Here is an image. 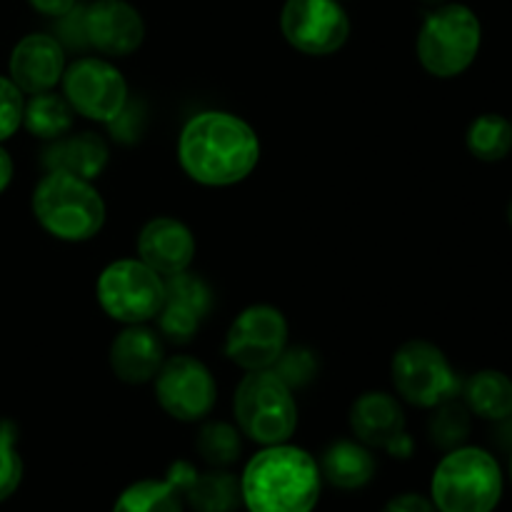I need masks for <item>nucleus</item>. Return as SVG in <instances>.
Here are the masks:
<instances>
[{
  "label": "nucleus",
  "instance_id": "obj_1",
  "mask_svg": "<svg viewBox=\"0 0 512 512\" xmlns=\"http://www.w3.org/2000/svg\"><path fill=\"white\" fill-rule=\"evenodd\" d=\"M178 160L183 173L195 183L228 188L248 178L258 165V133L240 115L203 110L180 130Z\"/></svg>",
  "mask_w": 512,
  "mask_h": 512
},
{
  "label": "nucleus",
  "instance_id": "obj_2",
  "mask_svg": "<svg viewBox=\"0 0 512 512\" xmlns=\"http://www.w3.org/2000/svg\"><path fill=\"white\" fill-rule=\"evenodd\" d=\"M323 490L320 465L295 445H265L240 475V500L248 512H313Z\"/></svg>",
  "mask_w": 512,
  "mask_h": 512
},
{
  "label": "nucleus",
  "instance_id": "obj_3",
  "mask_svg": "<svg viewBox=\"0 0 512 512\" xmlns=\"http://www.w3.org/2000/svg\"><path fill=\"white\" fill-rule=\"evenodd\" d=\"M33 215L40 228L65 243L93 240L105 225L103 195L93 180L48 170L33 190Z\"/></svg>",
  "mask_w": 512,
  "mask_h": 512
},
{
  "label": "nucleus",
  "instance_id": "obj_4",
  "mask_svg": "<svg viewBox=\"0 0 512 512\" xmlns=\"http://www.w3.org/2000/svg\"><path fill=\"white\" fill-rule=\"evenodd\" d=\"M503 498V470L495 455L475 445L445 453L430 480L438 512H493Z\"/></svg>",
  "mask_w": 512,
  "mask_h": 512
},
{
  "label": "nucleus",
  "instance_id": "obj_5",
  "mask_svg": "<svg viewBox=\"0 0 512 512\" xmlns=\"http://www.w3.org/2000/svg\"><path fill=\"white\" fill-rule=\"evenodd\" d=\"M483 43V25L473 8L448 3L428 13L418 30V60L435 78H458L475 63Z\"/></svg>",
  "mask_w": 512,
  "mask_h": 512
},
{
  "label": "nucleus",
  "instance_id": "obj_6",
  "mask_svg": "<svg viewBox=\"0 0 512 512\" xmlns=\"http://www.w3.org/2000/svg\"><path fill=\"white\" fill-rule=\"evenodd\" d=\"M238 430L258 445L288 443L298 428L293 390L273 370H250L233 395Z\"/></svg>",
  "mask_w": 512,
  "mask_h": 512
},
{
  "label": "nucleus",
  "instance_id": "obj_7",
  "mask_svg": "<svg viewBox=\"0 0 512 512\" xmlns=\"http://www.w3.org/2000/svg\"><path fill=\"white\" fill-rule=\"evenodd\" d=\"M95 298L103 313L118 323H150L163 308L165 278L140 258L113 260L100 270Z\"/></svg>",
  "mask_w": 512,
  "mask_h": 512
},
{
  "label": "nucleus",
  "instance_id": "obj_8",
  "mask_svg": "<svg viewBox=\"0 0 512 512\" xmlns=\"http://www.w3.org/2000/svg\"><path fill=\"white\" fill-rule=\"evenodd\" d=\"M395 393L415 408H438L455 398L460 380L448 355L430 340H408L400 345L390 363Z\"/></svg>",
  "mask_w": 512,
  "mask_h": 512
},
{
  "label": "nucleus",
  "instance_id": "obj_9",
  "mask_svg": "<svg viewBox=\"0 0 512 512\" xmlns=\"http://www.w3.org/2000/svg\"><path fill=\"white\" fill-rule=\"evenodd\" d=\"M155 400L170 418L180 423L205 420L218 400V385L208 365L193 355L165 358L155 375Z\"/></svg>",
  "mask_w": 512,
  "mask_h": 512
},
{
  "label": "nucleus",
  "instance_id": "obj_10",
  "mask_svg": "<svg viewBox=\"0 0 512 512\" xmlns=\"http://www.w3.org/2000/svg\"><path fill=\"white\" fill-rule=\"evenodd\" d=\"M63 95L83 118L108 125L128 103L123 73L105 58H78L63 73Z\"/></svg>",
  "mask_w": 512,
  "mask_h": 512
},
{
  "label": "nucleus",
  "instance_id": "obj_11",
  "mask_svg": "<svg viewBox=\"0 0 512 512\" xmlns=\"http://www.w3.org/2000/svg\"><path fill=\"white\" fill-rule=\"evenodd\" d=\"M288 348V320L275 305H248L230 323L225 335V355L230 363L250 370H268Z\"/></svg>",
  "mask_w": 512,
  "mask_h": 512
},
{
  "label": "nucleus",
  "instance_id": "obj_12",
  "mask_svg": "<svg viewBox=\"0 0 512 512\" xmlns=\"http://www.w3.org/2000/svg\"><path fill=\"white\" fill-rule=\"evenodd\" d=\"M280 30L305 55H333L348 43L350 18L338 0H285Z\"/></svg>",
  "mask_w": 512,
  "mask_h": 512
},
{
  "label": "nucleus",
  "instance_id": "obj_13",
  "mask_svg": "<svg viewBox=\"0 0 512 512\" xmlns=\"http://www.w3.org/2000/svg\"><path fill=\"white\" fill-rule=\"evenodd\" d=\"M213 308V290L200 275L183 270L165 278V300L158 313L160 338L185 345L198 335Z\"/></svg>",
  "mask_w": 512,
  "mask_h": 512
},
{
  "label": "nucleus",
  "instance_id": "obj_14",
  "mask_svg": "<svg viewBox=\"0 0 512 512\" xmlns=\"http://www.w3.org/2000/svg\"><path fill=\"white\" fill-rule=\"evenodd\" d=\"M350 430L355 440L368 445L370 450L380 448L388 453L408 458L413 443L405 433V410L395 395L383 390H368L360 395L350 408Z\"/></svg>",
  "mask_w": 512,
  "mask_h": 512
},
{
  "label": "nucleus",
  "instance_id": "obj_15",
  "mask_svg": "<svg viewBox=\"0 0 512 512\" xmlns=\"http://www.w3.org/2000/svg\"><path fill=\"white\" fill-rule=\"evenodd\" d=\"M83 18L88 48H95L98 53L125 58L143 45V15L128 0H93L85 5Z\"/></svg>",
  "mask_w": 512,
  "mask_h": 512
},
{
  "label": "nucleus",
  "instance_id": "obj_16",
  "mask_svg": "<svg viewBox=\"0 0 512 512\" xmlns=\"http://www.w3.org/2000/svg\"><path fill=\"white\" fill-rule=\"evenodd\" d=\"M65 48L50 33H30L15 43L8 60V78L25 95L53 90L65 73Z\"/></svg>",
  "mask_w": 512,
  "mask_h": 512
},
{
  "label": "nucleus",
  "instance_id": "obj_17",
  "mask_svg": "<svg viewBox=\"0 0 512 512\" xmlns=\"http://www.w3.org/2000/svg\"><path fill=\"white\" fill-rule=\"evenodd\" d=\"M138 258L163 278L190 270L195 260L193 230L170 215L148 220L138 233Z\"/></svg>",
  "mask_w": 512,
  "mask_h": 512
},
{
  "label": "nucleus",
  "instance_id": "obj_18",
  "mask_svg": "<svg viewBox=\"0 0 512 512\" xmlns=\"http://www.w3.org/2000/svg\"><path fill=\"white\" fill-rule=\"evenodd\" d=\"M165 478L178 485L185 505L195 512H235L243 505L240 478L228 473V468H210L200 473L188 460H178L170 465Z\"/></svg>",
  "mask_w": 512,
  "mask_h": 512
},
{
  "label": "nucleus",
  "instance_id": "obj_19",
  "mask_svg": "<svg viewBox=\"0 0 512 512\" xmlns=\"http://www.w3.org/2000/svg\"><path fill=\"white\" fill-rule=\"evenodd\" d=\"M165 363V343L148 323L125 325L110 345V368L128 385H143L158 375Z\"/></svg>",
  "mask_w": 512,
  "mask_h": 512
},
{
  "label": "nucleus",
  "instance_id": "obj_20",
  "mask_svg": "<svg viewBox=\"0 0 512 512\" xmlns=\"http://www.w3.org/2000/svg\"><path fill=\"white\" fill-rule=\"evenodd\" d=\"M110 160V148L98 133H68L58 140H50L43 150L45 170L78 175V178L95 180L105 170Z\"/></svg>",
  "mask_w": 512,
  "mask_h": 512
},
{
  "label": "nucleus",
  "instance_id": "obj_21",
  "mask_svg": "<svg viewBox=\"0 0 512 512\" xmlns=\"http://www.w3.org/2000/svg\"><path fill=\"white\" fill-rule=\"evenodd\" d=\"M320 475L338 490H360L375 478L373 453L360 440H335L320 458Z\"/></svg>",
  "mask_w": 512,
  "mask_h": 512
},
{
  "label": "nucleus",
  "instance_id": "obj_22",
  "mask_svg": "<svg viewBox=\"0 0 512 512\" xmlns=\"http://www.w3.org/2000/svg\"><path fill=\"white\" fill-rule=\"evenodd\" d=\"M465 405L483 420L512 418V378L500 370H478L463 385Z\"/></svg>",
  "mask_w": 512,
  "mask_h": 512
},
{
  "label": "nucleus",
  "instance_id": "obj_23",
  "mask_svg": "<svg viewBox=\"0 0 512 512\" xmlns=\"http://www.w3.org/2000/svg\"><path fill=\"white\" fill-rule=\"evenodd\" d=\"M75 110L65 100V95L45 90V93H35L25 100L23 110V128L28 130L33 138L40 140H58L73 130Z\"/></svg>",
  "mask_w": 512,
  "mask_h": 512
},
{
  "label": "nucleus",
  "instance_id": "obj_24",
  "mask_svg": "<svg viewBox=\"0 0 512 512\" xmlns=\"http://www.w3.org/2000/svg\"><path fill=\"white\" fill-rule=\"evenodd\" d=\"M465 145L470 155L483 163H500L512 150V120L500 113H483L468 125Z\"/></svg>",
  "mask_w": 512,
  "mask_h": 512
},
{
  "label": "nucleus",
  "instance_id": "obj_25",
  "mask_svg": "<svg viewBox=\"0 0 512 512\" xmlns=\"http://www.w3.org/2000/svg\"><path fill=\"white\" fill-rule=\"evenodd\" d=\"M183 493L173 480H138L115 500L113 512H183Z\"/></svg>",
  "mask_w": 512,
  "mask_h": 512
},
{
  "label": "nucleus",
  "instance_id": "obj_26",
  "mask_svg": "<svg viewBox=\"0 0 512 512\" xmlns=\"http://www.w3.org/2000/svg\"><path fill=\"white\" fill-rule=\"evenodd\" d=\"M195 450L210 468H230L243 453V433L235 425L213 420L198 430Z\"/></svg>",
  "mask_w": 512,
  "mask_h": 512
},
{
  "label": "nucleus",
  "instance_id": "obj_27",
  "mask_svg": "<svg viewBox=\"0 0 512 512\" xmlns=\"http://www.w3.org/2000/svg\"><path fill=\"white\" fill-rule=\"evenodd\" d=\"M470 433V410L465 403H458L455 398L445 400L435 408L433 420H430V440L438 448L453 450L465 443Z\"/></svg>",
  "mask_w": 512,
  "mask_h": 512
},
{
  "label": "nucleus",
  "instance_id": "obj_28",
  "mask_svg": "<svg viewBox=\"0 0 512 512\" xmlns=\"http://www.w3.org/2000/svg\"><path fill=\"white\" fill-rule=\"evenodd\" d=\"M268 370H273L290 390L305 388L318 375V355L305 345H288Z\"/></svg>",
  "mask_w": 512,
  "mask_h": 512
},
{
  "label": "nucleus",
  "instance_id": "obj_29",
  "mask_svg": "<svg viewBox=\"0 0 512 512\" xmlns=\"http://www.w3.org/2000/svg\"><path fill=\"white\" fill-rule=\"evenodd\" d=\"M18 428L10 420H0V503L8 500L23 480V458L18 448Z\"/></svg>",
  "mask_w": 512,
  "mask_h": 512
},
{
  "label": "nucleus",
  "instance_id": "obj_30",
  "mask_svg": "<svg viewBox=\"0 0 512 512\" xmlns=\"http://www.w3.org/2000/svg\"><path fill=\"white\" fill-rule=\"evenodd\" d=\"M25 93L8 78L0 75V143L13 138L23 128Z\"/></svg>",
  "mask_w": 512,
  "mask_h": 512
},
{
  "label": "nucleus",
  "instance_id": "obj_31",
  "mask_svg": "<svg viewBox=\"0 0 512 512\" xmlns=\"http://www.w3.org/2000/svg\"><path fill=\"white\" fill-rule=\"evenodd\" d=\"M110 133H113L115 140H120V143H135V140L143 135V128H145V108L140 100H130L125 103V108L120 110L118 118L110 120L108 123Z\"/></svg>",
  "mask_w": 512,
  "mask_h": 512
},
{
  "label": "nucleus",
  "instance_id": "obj_32",
  "mask_svg": "<svg viewBox=\"0 0 512 512\" xmlns=\"http://www.w3.org/2000/svg\"><path fill=\"white\" fill-rule=\"evenodd\" d=\"M85 5H75L70 13H65L63 18H58V35L63 48H88V40H85Z\"/></svg>",
  "mask_w": 512,
  "mask_h": 512
},
{
  "label": "nucleus",
  "instance_id": "obj_33",
  "mask_svg": "<svg viewBox=\"0 0 512 512\" xmlns=\"http://www.w3.org/2000/svg\"><path fill=\"white\" fill-rule=\"evenodd\" d=\"M383 512H438L435 510L433 500L425 498V495L418 493H403L398 498L388 500Z\"/></svg>",
  "mask_w": 512,
  "mask_h": 512
},
{
  "label": "nucleus",
  "instance_id": "obj_34",
  "mask_svg": "<svg viewBox=\"0 0 512 512\" xmlns=\"http://www.w3.org/2000/svg\"><path fill=\"white\" fill-rule=\"evenodd\" d=\"M30 8L35 10V13L45 15V18H63L65 13H70V10L78 5V0H28Z\"/></svg>",
  "mask_w": 512,
  "mask_h": 512
},
{
  "label": "nucleus",
  "instance_id": "obj_35",
  "mask_svg": "<svg viewBox=\"0 0 512 512\" xmlns=\"http://www.w3.org/2000/svg\"><path fill=\"white\" fill-rule=\"evenodd\" d=\"M10 180H13V158H10V153L0 143V195L8 190Z\"/></svg>",
  "mask_w": 512,
  "mask_h": 512
},
{
  "label": "nucleus",
  "instance_id": "obj_36",
  "mask_svg": "<svg viewBox=\"0 0 512 512\" xmlns=\"http://www.w3.org/2000/svg\"><path fill=\"white\" fill-rule=\"evenodd\" d=\"M508 223H510V228H512V198H510V203H508Z\"/></svg>",
  "mask_w": 512,
  "mask_h": 512
},
{
  "label": "nucleus",
  "instance_id": "obj_37",
  "mask_svg": "<svg viewBox=\"0 0 512 512\" xmlns=\"http://www.w3.org/2000/svg\"><path fill=\"white\" fill-rule=\"evenodd\" d=\"M510 480H512V455H510Z\"/></svg>",
  "mask_w": 512,
  "mask_h": 512
},
{
  "label": "nucleus",
  "instance_id": "obj_38",
  "mask_svg": "<svg viewBox=\"0 0 512 512\" xmlns=\"http://www.w3.org/2000/svg\"><path fill=\"white\" fill-rule=\"evenodd\" d=\"M423 3H438V0H423Z\"/></svg>",
  "mask_w": 512,
  "mask_h": 512
},
{
  "label": "nucleus",
  "instance_id": "obj_39",
  "mask_svg": "<svg viewBox=\"0 0 512 512\" xmlns=\"http://www.w3.org/2000/svg\"><path fill=\"white\" fill-rule=\"evenodd\" d=\"M338 3H343V0H338Z\"/></svg>",
  "mask_w": 512,
  "mask_h": 512
}]
</instances>
